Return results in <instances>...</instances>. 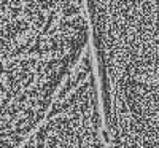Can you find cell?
I'll return each instance as SVG.
<instances>
[{"label":"cell","mask_w":159,"mask_h":148,"mask_svg":"<svg viewBox=\"0 0 159 148\" xmlns=\"http://www.w3.org/2000/svg\"><path fill=\"white\" fill-rule=\"evenodd\" d=\"M19 148H108L91 45L43 121Z\"/></svg>","instance_id":"cell-2"},{"label":"cell","mask_w":159,"mask_h":148,"mask_svg":"<svg viewBox=\"0 0 159 148\" xmlns=\"http://www.w3.org/2000/svg\"><path fill=\"white\" fill-rule=\"evenodd\" d=\"M108 148H159V83L99 76Z\"/></svg>","instance_id":"cell-3"},{"label":"cell","mask_w":159,"mask_h":148,"mask_svg":"<svg viewBox=\"0 0 159 148\" xmlns=\"http://www.w3.org/2000/svg\"><path fill=\"white\" fill-rule=\"evenodd\" d=\"M97 75L159 83V2H86Z\"/></svg>","instance_id":"cell-1"}]
</instances>
